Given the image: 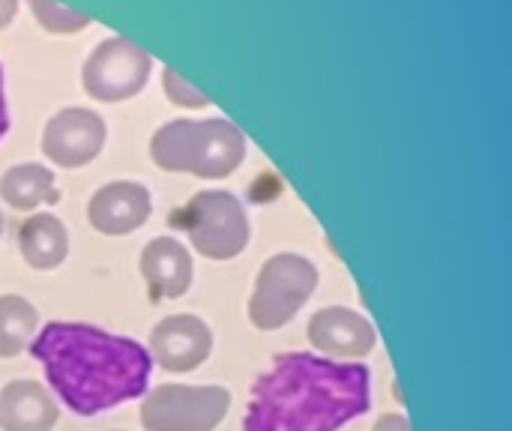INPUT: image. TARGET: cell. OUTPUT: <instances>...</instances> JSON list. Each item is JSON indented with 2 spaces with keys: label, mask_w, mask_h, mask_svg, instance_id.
<instances>
[{
  "label": "cell",
  "mask_w": 512,
  "mask_h": 431,
  "mask_svg": "<svg viewBox=\"0 0 512 431\" xmlns=\"http://www.w3.org/2000/svg\"><path fill=\"white\" fill-rule=\"evenodd\" d=\"M27 351L42 366L54 399L78 417H96L141 399L153 372L141 342L93 324L51 321L39 327Z\"/></svg>",
  "instance_id": "1"
},
{
  "label": "cell",
  "mask_w": 512,
  "mask_h": 431,
  "mask_svg": "<svg viewBox=\"0 0 512 431\" xmlns=\"http://www.w3.org/2000/svg\"><path fill=\"white\" fill-rule=\"evenodd\" d=\"M369 405V366L294 351L276 357L258 378L243 431H339L363 417Z\"/></svg>",
  "instance_id": "2"
},
{
  "label": "cell",
  "mask_w": 512,
  "mask_h": 431,
  "mask_svg": "<svg viewBox=\"0 0 512 431\" xmlns=\"http://www.w3.org/2000/svg\"><path fill=\"white\" fill-rule=\"evenodd\" d=\"M150 159L168 174L225 180L246 159V135L228 117L171 120L153 132Z\"/></svg>",
  "instance_id": "3"
},
{
  "label": "cell",
  "mask_w": 512,
  "mask_h": 431,
  "mask_svg": "<svg viewBox=\"0 0 512 431\" xmlns=\"http://www.w3.org/2000/svg\"><path fill=\"white\" fill-rule=\"evenodd\" d=\"M171 225L186 234L192 249L207 261H231L246 252L252 225L243 201L225 189H207L171 213Z\"/></svg>",
  "instance_id": "4"
},
{
  "label": "cell",
  "mask_w": 512,
  "mask_h": 431,
  "mask_svg": "<svg viewBox=\"0 0 512 431\" xmlns=\"http://www.w3.org/2000/svg\"><path fill=\"white\" fill-rule=\"evenodd\" d=\"M318 288V267L297 252H279L258 270L249 294V324L261 333L288 327Z\"/></svg>",
  "instance_id": "5"
},
{
  "label": "cell",
  "mask_w": 512,
  "mask_h": 431,
  "mask_svg": "<svg viewBox=\"0 0 512 431\" xmlns=\"http://www.w3.org/2000/svg\"><path fill=\"white\" fill-rule=\"evenodd\" d=\"M231 390L222 384H159L141 396L144 431H213L231 411Z\"/></svg>",
  "instance_id": "6"
},
{
  "label": "cell",
  "mask_w": 512,
  "mask_h": 431,
  "mask_svg": "<svg viewBox=\"0 0 512 431\" xmlns=\"http://www.w3.org/2000/svg\"><path fill=\"white\" fill-rule=\"evenodd\" d=\"M153 72V57L126 36L102 39L81 69V84L96 102H126L138 96Z\"/></svg>",
  "instance_id": "7"
},
{
  "label": "cell",
  "mask_w": 512,
  "mask_h": 431,
  "mask_svg": "<svg viewBox=\"0 0 512 431\" xmlns=\"http://www.w3.org/2000/svg\"><path fill=\"white\" fill-rule=\"evenodd\" d=\"M108 141L105 120L90 108H63L57 111L42 132V153L51 165L75 171L90 165Z\"/></svg>",
  "instance_id": "8"
},
{
  "label": "cell",
  "mask_w": 512,
  "mask_h": 431,
  "mask_svg": "<svg viewBox=\"0 0 512 431\" xmlns=\"http://www.w3.org/2000/svg\"><path fill=\"white\" fill-rule=\"evenodd\" d=\"M147 354L153 366L171 375H186L204 366L213 354V330L201 315H165L150 330Z\"/></svg>",
  "instance_id": "9"
},
{
  "label": "cell",
  "mask_w": 512,
  "mask_h": 431,
  "mask_svg": "<svg viewBox=\"0 0 512 431\" xmlns=\"http://www.w3.org/2000/svg\"><path fill=\"white\" fill-rule=\"evenodd\" d=\"M309 345L315 354L330 357V360H363L375 351L378 345V330L375 324L348 306H327L309 318L306 327Z\"/></svg>",
  "instance_id": "10"
},
{
  "label": "cell",
  "mask_w": 512,
  "mask_h": 431,
  "mask_svg": "<svg viewBox=\"0 0 512 431\" xmlns=\"http://www.w3.org/2000/svg\"><path fill=\"white\" fill-rule=\"evenodd\" d=\"M153 213V195L138 180H114L93 192L87 204V222L105 237H126L147 225Z\"/></svg>",
  "instance_id": "11"
},
{
  "label": "cell",
  "mask_w": 512,
  "mask_h": 431,
  "mask_svg": "<svg viewBox=\"0 0 512 431\" xmlns=\"http://www.w3.org/2000/svg\"><path fill=\"white\" fill-rule=\"evenodd\" d=\"M141 276L147 282L150 300H180L192 288L195 261L192 252L177 237H156L141 249Z\"/></svg>",
  "instance_id": "12"
},
{
  "label": "cell",
  "mask_w": 512,
  "mask_h": 431,
  "mask_svg": "<svg viewBox=\"0 0 512 431\" xmlns=\"http://www.w3.org/2000/svg\"><path fill=\"white\" fill-rule=\"evenodd\" d=\"M60 405L45 384L18 378L0 387V431H51Z\"/></svg>",
  "instance_id": "13"
},
{
  "label": "cell",
  "mask_w": 512,
  "mask_h": 431,
  "mask_svg": "<svg viewBox=\"0 0 512 431\" xmlns=\"http://www.w3.org/2000/svg\"><path fill=\"white\" fill-rule=\"evenodd\" d=\"M18 249L30 270H57L69 255V231L54 213H33L18 228Z\"/></svg>",
  "instance_id": "14"
},
{
  "label": "cell",
  "mask_w": 512,
  "mask_h": 431,
  "mask_svg": "<svg viewBox=\"0 0 512 431\" xmlns=\"http://www.w3.org/2000/svg\"><path fill=\"white\" fill-rule=\"evenodd\" d=\"M0 198L12 210L33 213L39 207L60 204V189L54 180V171L39 162H21L3 171L0 177Z\"/></svg>",
  "instance_id": "15"
},
{
  "label": "cell",
  "mask_w": 512,
  "mask_h": 431,
  "mask_svg": "<svg viewBox=\"0 0 512 431\" xmlns=\"http://www.w3.org/2000/svg\"><path fill=\"white\" fill-rule=\"evenodd\" d=\"M39 333V309L21 294H0V360L21 357Z\"/></svg>",
  "instance_id": "16"
},
{
  "label": "cell",
  "mask_w": 512,
  "mask_h": 431,
  "mask_svg": "<svg viewBox=\"0 0 512 431\" xmlns=\"http://www.w3.org/2000/svg\"><path fill=\"white\" fill-rule=\"evenodd\" d=\"M27 6L48 33H78L90 24V15H81L57 0H27Z\"/></svg>",
  "instance_id": "17"
},
{
  "label": "cell",
  "mask_w": 512,
  "mask_h": 431,
  "mask_svg": "<svg viewBox=\"0 0 512 431\" xmlns=\"http://www.w3.org/2000/svg\"><path fill=\"white\" fill-rule=\"evenodd\" d=\"M162 90H165V96H168L171 105H180V108H189V111H198V108H207V105H210V99H207L198 87H192V84H189L177 69H171V66L162 69Z\"/></svg>",
  "instance_id": "18"
},
{
  "label": "cell",
  "mask_w": 512,
  "mask_h": 431,
  "mask_svg": "<svg viewBox=\"0 0 512 431\" xmlns=\"http://www.w3.org/2000/svg\"><path fill=\"white\" fill-rule=\"evenodd\" d=\"M372 431H414V426L405 414H384V417H378Z\"/></svg>",
  "instance_id": "19"
},
{
  "label": "cell",
  "mask_w": 512,
  "mask_h": 431,
  "mask_svg": "<svg viewBox=\"0 0 512 431\" xmlns=\"http://www.w3.org/2000/svg\"><path fill=\"white\" fill-rule=\"evenodd\" d=\"M15 12H18V0H0V30L12 24Z\"/></svg>",
  "instance_id": "20"
},
{
  "label": "cell",
  "mask_w": 512,
  "mask_h": 431,
  "mask_svg": "<svg viewBox=\"0 0 512 431\" xmlns=\"http://www.w3.org/2000/svg\"><path fill=\"white\" fill-rule=\"evenodd\" d=\"M9 129V114H6V99H3V78H0V135Z\"/></svg>",
  "instance_id": "21"
},
{
  "label": "cell",
  "mask_w": 512,
  "mask_h": 431,
  "mask_svg": "<svg viewBox=\"0 0 512 431\" xmlns=\"http://www.w3.org/2000/svg\"><path fill=\"white\" fill-rule=\"evenodd\" d=\"M0 234H3V216H0Z\"/></svg>",
  "instance_id": "22"
},
{
  "label": "cell",
  "mask_w": 512,
  "mask_h": 431,
  "mask_svg": "<svg viewBox=\"0 0 512 431\" xmlns=\"http://www.w3.org/2000/svg\"><path fill=\"white\" fill-rule=\"evenodd\" d=\"M114 431H117V429H114Z\"/></svg>",
  "instance_id": "23"
}]
</instances>
